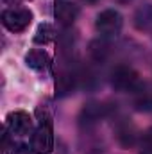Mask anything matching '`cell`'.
<instances>
[{"label": "cell", "mask_w": 152, "mask_h": 154, "mask_svg": "<svg viewBox=\"0 0 152 154\" xmlns=\"http://www.w3.org/2000/svg\"><path fill=\"white\" fill-rule=\"evenodd\" d=\"M140 154H147V152H143V151H141V152H140Z\"/></svg>", "instance_id": "obj_20"}, {"label": "cell", "mask_w": 152, "mask_h": 154, "mask_svg": "<svg viewBox=\"0 0 152 154\" xmlns=\"http://www.w3.org/2000/svg\"><path fill=\"white\" fill-rule=\"evenodd\" d=\"M123 27V18L116 9H104L95 18V29L102 38H114Z\"/></svg>", "instance_id": "obj_2"}, {"label": "cell", "mask_w": 152, "mask_h": 154, "mask_svg": "<svg viewBox=\"0 0 152 154\" xmlns=\"http://www.w3.org/2000/svg\"><path fill=\"white\" fill-rule=\"evenodd\" d=\"M5 5H13V4H18V2H22V0H2Z\"/></svg>", "instance_id": "obj_17"}, {"label": "cell", "mask_w": 152, "mask_h": 154, "mask_svg": "<svg viewBox=\"0 0 152 154\" xmlns=\"http://www.w3.org/2000/svg\"><path fill=\"white\" fill-rule=\"evenodd\" d=\"M56 36L54 32V27L50 23H41L38 29H36V34H34V43L38 45H48Z\"/></svg>", "instance_id": "obj_14"}, {"label": "cell", "mask_w": 152, "mask_h": 154, "mask_svg": "<svg viewBox=\"0 0 152 154\" xmlns=\"http://www.w3.org/2000/svg\"><path fill=\"white\" fill-rule=\"evenodd\" d=\"M2 25L9 32H23L31 22H32V13L25 7H9L2 11Z\"/></svg>", "instance_id": "obj_3"}, {"label": "cell", "mask_w": 152, "mask_h": 154, "mask_svg": "<svg viewBox=\"0 0 152 154\" xmlns=\"http://www.w3.org/2000/svg\"><path fill=\"white\" fill-rule=\"evenodd\" d=\"M114 133H116V140L118 143L123 147V149H131L136 142H138V131L134 127V124L127 118H122L116 122V127H114Z\"/></svg>", "instance_id": "obj_7"}, {"label": "cell", "mask_w": 152, "mask_h": 154, "mask_svg": "<svg viewBox=\"0 0 152 154\" xmlns=\"http://www.w3.org/2000/svg\"><path fill=\"white\" fill-rule=\"evenodd\" d=\"M108 113H109V111H108V106H104V104H100V102L91 100V102L84 104L82 109H81V115H79L81 131H82V133H91V131L97 127V124L108 115Z\"/></svg>", "instance_id": "obj_4"}, {"label": "cell", "mask_w": 152, "mask_h": 154, "mask_svg": "<svg viewBox=\"0 0 152 154\" xmlns=\"http://www.w3.org/2000/svg\"><path fill=\"white\" fill-rule=\"evenodd\" d=\"M132 22L138 31H152V4H141L134 11Z\"/></svg>", "instance_id": "obj_11"}, {"label": "cell", "mask_w": 152, "mask_h": 154, "mask_svg": "<svg viewBox=\"0 0 152 154\" xmlns=\"http://www.w3.org/2000/svg\"><path fill=\"white\" fill-rule=\"evenodd\" d=\"M25 65L36 72H47L50 68V57L45 50H39V48H34L31 50L27 56H25Z\"/></svg>", "instance_id": "obj_10"}, {"label": "cell", "mask_w": 152, "mask_h": 154, "mask_svg": "<svg viewBox=\"0 0 152 154\" xmlns=\"http://www.w3.org/2000/svg\"><path fill=\"white\" fill-rule=\"evenodd\" d=\"M141 151L147 154H152V127L145 131V134L141 136Z\"/></svg>", "instance_id": "obj_16"}, {"label": "cell", "mask_w": 152, "mask_h": 154, "mask_svg": "<svg viewBox=\"0 0 152 154\" xmlns=\"http://www.w3.org/2000/svg\"><path fill=\"white\" fill-rule=\"evenodd\" d=\"M84 2H90V4H95V2H99V0H84Z\"/></svg>", "instance_id": "obj_18"}, {"label": "cell", "mask_w": 152, "mask_h": 154, "mask_svg": "<svg viewBox=\"0 0 152 154\" xmlns=\"http://www.w3.org/2000/svg\"><path fill=\"white\" fill-rule=\"evenodd\" d=\"M88 52L95 63H104L109 57V43L106 39H93V41H90Z\"/></svg>", "instance_id": "obj_13"}, {"label": "cell", "mask_w": 152, "mask_h": 154, "mask_svg": "<svg viewBox=\"0 0 152 154\" xmlns=\"http://www.w3.org/2000/svg\"><path fill=\"white\" fill-rule=\"evenodd\" d=\"M54 16L57 20L59 25H63L65 29L66 27H72L74 22L79 16V7H77L74 2H68V0H61L56 4V9H54Z\"/></svg>", "instance_id": "obj_8"}, {"label": "cell", "mask_w": 152, "mask_h": 154, "mask_svg": "<svg viewBox=\"0 0 152 154\" xmlns=\"http://www.w3.org/2000/svg\"><path fill=\"white\" fill-rule=\"evenodd\" d=\"M131 95H132V104L138 111H143V113L152 111V90L145 82H141Z\"/></svg>", "instance_id": "obj_9"}, {"label": "cell", "mask_w": 152, "mask_h": 154, "mask_svg": "<svg viewBox=\"0 0 152 154\" xmlns=\"http://www.w3.org/2000/svg\"><path fill=\"white\" fill-rule=\"evenodd\" d=\"M5 127L9 129L11 136H29L32 131V118L29 116V113L25 111H11L9 115L5 116Z\"/></svg>", "instance_id": "obj_6"}, {"label": "cell", "mask_w": 152, "mask_h": 154, "mask_svg": "<svg viewBox=\"0 0 152 154\" xmlns=\"http://www.w3.org/2000/svg\"><path fill=\"white\" fill-rule=\"evenodd\" d=\"M31 147L36 154H50L54 149V131L50 122H39L38 129L32 133Z\"/></svg>", "instance_id": "obj_5"}, {"label": "cell", "mask_w": 152, "mask_h": 154, "mask_svg": "<svg viewBox=\"0 0 152 154\" xmlns=\"http://www.w3.org/2000/svg\"><path fill=\"white\" fill-rule=\"evenodd\" d=\"M75 81L77 77L72 70H61L56 79V95L65 97V95L72 93V90L75 88Z\"/></svg>", "instance_id": "obj_12"}, {"label": "cell", "mask_w": 152, "mask_h": 154, "mask_svg": "<svg viewBox=\"0 0 152 154\" xmlns=\"http://www.w3.org/2000/svg\"><path fill=\"white\" fill-rule=\"evenodd\" d=\"M120 2H129V0H120Z\"/></svg>", "instance_id": "obj_19"}, {"label": "cell", "mask_w": 152, "mask_h": 154, "mask_svg": "<svg viewBox=\"0 0 152 154\" xmlns=\"http://www.w3.org/2000/svg\"><path fill=\"white\" fill-rule=\"evenodd\" d=\"M109 81H111V86L120 93H132L141 84V79L138 75V72L129 65L114 66L111 75H109Z\"/></svg>", "instance_id": "obj_1"}, {"label": "cell", "mask_w": 152, "mask_h": 154, "mask_svg": "<svg viewBox=\"0 0 152 154\" xmlns=\"http://www.w3.org/2000/svg\"><path fill=\"white\" fill-rule=\"evenodd\" d=\"M32 147L22 143V142H11L5 149H4V154H32Z\"/></svg>", "instance_id": "obj_15"}]
</instances>
